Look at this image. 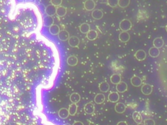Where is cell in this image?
<instances>
[{
  "mask_svg": "<svg viewBox=\"0 0 167 125\" xmlns=\"http://www.w3.org/2000/svg\"><path fill=\"white\" fill-rule=\"evenodd\" d=\"M153 45H154V47L157 48L159 49V48H162L164 45V41L161 37H157L155 39L153 42Z\"/></svg>",
  "mask_w": 167,
  "mask_h": 125,
  "instance_id": "5bb4252c",
  "label": "cell"
},
{
  "mask_svg": "<svg viewBox=\"0 0 167 125\" xmlns=\"http://www.w3.org/2000/svg\"><path fill=\"white\" fill-rule=\"evenodd\" d=\"M144 125H155V122L154 120L152 119H147L144 121Z\"/></svg>",
  "mask_w": 167,
  "mask_h": 125,
  "instance_id": "1f68e13d",
  "label": "cell"
},
{
  "mask_svg": "<svg viewBox=\"0 0 167 125\" xmlns=\"http://www.w3.org/2000/svg\"><path fill=\"white\" fill-rule=\"evenodd\" d=\"M130 3V0H119L118 5L122 8H125L129 5Z\"/></svg>",
  "mask_w": 167,
  "mask_h": 125,
  "instance_id": "f546056e",
  "label": "cell"
},
{
  "mask_svg": "<svg viewBox=\"0 0 167 125\" xmlns=\"http://www.w3.org/2000/svg\"><path fill=\"white\" fill-rule=\"evenodd\" d=\"M120 27L122 31L124 32H127L131 29L132 23L129 20L123 19L120 23Z\"/></svg>",
  "mask_w": 167,
  "mask_h": 125,
  "instance_id": "6da1fadb",
  "label": "cell"
},
{
  "mask_svg": "<svg viewBox=\"0 0 167 125\" xmlns=\"http://www.w3.org/2000/svg\"><path fill=\"white\" fill-rule=\"evenodd\" d=\"M67 62L69 65L74 66L78 64V59L75 55H71L67 58Z\"/></svg>",
  "mask_w": 167,
  "mask_h": 125,
  "instance_id": "ffe728a7",
  "label": "cell"
},
{
  "mask_svg": "<svg viewBox=\"0 0 167 125\" xmlns=\"http://www.w3.org/2000/svg\"><path fill=\"white\" fill-rule=\"evenodd\" d=\"M91 16L95 20H100L103 17V13L100 9H95L91 13Z\"/></svg>",
  "mask_w": 167,
  "mask_h": 125,
  "instance_id": "7c38bea8",
  "label": "cell"
},
{
  "mask_svg": "<svg viewBox=\"0 0 167 125\" xmlns=\"http://www.w3.org/2000/svg\"><path fill=\"white\" fill-rule=\"evenodd\" d=\"M134 57L138 61H144L146 57V53L144 50H137L135 54H134Z\"/></svg>",
  "mask_w": 167,
  "mask_h": 125,
  "instance_id": "277c9868",
  "label": "cell"
},
{
  "mask_svg": "<svg viewBox=\"0 0 167 125\" xmlns=\"http://www.w3.org/2000/svg\"><path fill=\"white\" fill-rule=\"evenodd\" d=\"M153 91V87L150 84H144L141 88V91L144 95H150Z\"/></svg>",
  "mask_w": 167,
  "mask_h": 125,
  "instance_id": "7a4b0ae2",
  "label": "cell"
},
{
  "mask_svg": "<svg viewBox=\"0 0 167 125\" xmlns=\"http://www.w3.org/2000/svg\"><path fill=\"white\" fill-rule=\"evenodd\" d=\"M99 90L101 92H106L109 90L110 85H109L108 82H102L99 83Z\"/></svg>",
  "mask_w": 167,
  "mask_h": 125,
  "instance_id": "603a6c76",
  "label": "cell"
},
{
  "mask_svg": "<svg viewBox=\"0 0 167 125\" xmlns=\"http://www.w3.org/2000/svg\"><path fill=\"white\" fill-rule=\"evenodd\" d=\"M126 110V106L122 102H118L115 106V111L118 113H123Z\"/></svg>",
  "mask_w": 167,
  "mask_h": 125,
  "instance_id": "9a60e30c",
  "label": "cell"
},
{
  "mask_svg": "<svg viewBox=\"0 0 167 125\" xmlns=\"http://www.w3.org/2000/svg\"><path fill=\"white\" fill-rule=\"evenodd\" d=\"M58 35L59 39L61 41H66L69 40V33L68 31L64 29L59 31Z\"/></svg>",
  "mask_w": 167,
  "mask_h": 125,
  "instance_id": "9c48e42d",
  "label": "cell"
},
{
  "mask_svg": "<svg viewBox=\"0 0 167 125\" xmlns=\"http://www.w3.org/2000/svg\"><path fill=\"white\" fill-rule=\"evenodd\" d=\"M58 115L61 119H67V118L69 117V111L67 109L61 108L59 110Z\"/></svg>",
  "mask_w": 167,
  "mask_h": 125,
  "instance_id": "e0dca14e",
  "label": "cell"
},
{
  "mask_svg": "<svg viewBox=\"0 0 167 125\" xmlns=\"http://www.w3.org/2000/svg\"><path fill=\"white\" fill-rule=\"evenodd\" d=\"M132 119L137 124L142 123V117L140 113L136 111L132 113Z\"/></svg>",
  "mask_w": 167,
  "mask_h": 125,
  "instance_id": "d6986e66",
  "label": "cell"
},
{
  "mask_svg": "<svg viewBox=\"0 0 167 125\" xmlns=\"http://www.w3.org/2000/svg\"><path fill=\"white\" fill-rule=\"evenodd\" d=\"M51 2L52 5L56 7V6L60 5L61 3H62V1H61V0H54V1H52Z\"/></svg>",
  "mask_w": 167,
  "mask_h": 125,
  "instance_id": "d6a6232c",
  "label": "cell"
},
{
  "mask_svg": "<svg viewBox=\"0 0 167 125\" xmlns=\"http://www.w3.org/2000/svg\"><path fill=\"white\" fill-rule=\"evenodd\" d=\"M105 100V96L103 94L99 93L97 94V95L95 96L94 102L97 104H101L104 102Z\"/></svg>",
  "mask_w": 167,
  "mask_h": 125,
  "instance_id": "d4e9b609",
  "label": "cell"
},
{
  "mask_svg": "<svg viewBox=\"0 0 167 125\" xmlns=\"http://www.w3.org/2000/svg\"><path fill=\"white\" fill-rule=\"evenodd\" d=\"M80 31L81 33L84 34H87L89 31H90V25L87 23H83L80 25Z\"/></svg>",
  "mask_w": 167,
  "mask_h": 125,
  "instance_id": "cb8c5ba5",
  "label": "cell"
},
{
  "mask_svg": "<svg viewBox=\"0 0 167 125\" xmlns=\"http://www.w3.org/2000/svg\"><path fill=\"white\" fill-rule=\"evenodd\" d=\"M110 80L111 83H112L113 84L115 85H118V83H120L122 82V81H121V80H122L121 76L120 74H114L110 76Z\"/></svg>",
  "mask_w": 167,
  "mask_h": 125,
  "instance_id": "ac0fdd59",
  "label": "cell"
},
{
  "mask_svg": "<svg viewBox=\"0 0 167 125\" xmlns=\"http://www.w3.org/2000/svg\"><path fill=\"white\" fill-rule=\"evenodd\" d=\"M131 84L133 85L134 87H140V85L142 84V79L137 76H132L131 80Z\"/></svg>",
  "mask_w": 167,
  "mask_h": 125,
  "instance_id": "30bf717a",
  "label": "cell"
},
{
  "mask_svg": "<svg viewBox=\"0 0 167 125\" xmlns=\"http://www.w3.org/2000/svg\"><path fill=\"white\" fill-rule=\"evenodd\" d=\"M138 125H144V124H142V123H140V124H138Z\"/></svg>",
  "mask_w": 167,
  "mask_h": 125,
  "instance_id": "d590c367",
  "label": "cell"
},
{
  "mask_svg": "<svg viewBox=\"0 0 167 125\" xmlns=\"http://www.w3.org/2000/svg\"><path fill=\"white\" fill-rule=\"evenodd\" d=\"M73 125H84L81 121H75Z\"/></svg>",
  "mask_w": 167,
  "mask_h": 125,
  "instance_id": "836d02e7",
  "label": "cell"
},
{
  "mask_svg": "<svg viewBox=\"0 0 167 125\" xmlns=\"http://www.w3.org/2000/svg\"><path fill=\"white\" fill-rule=\"evenodd\" d=\"M49 31L53 35H57L59 34V31H60V29H59V27L58 25L53 24L52 26L49 27Z\"/></svg>",
  "mask_w": 167,
  "mask_h": 125,
  "instance_id": "4316f807",
  "label": "cell"
},
{
  "mask_svg": "<svg viewBox=\"0 0 167 125\" xmlns=\"http://www.w3.org/2000/svg\"><path fill=\"white\" fill-rule=\"evenodd\" d=\"M69 45L73 48H77L79 46L80 44L79 39L75 36H72L69 37L68 40Z\"/></svg>",
  "mask_w": 167,
  "mask_h": 125,
  "instance_id": "3957f363",
  "label": "cell"
},
{
  "mask_svg": "<svg viewBox=\"0 0 167 125\" xmlns=\"http://www.w3.org/2000/svg\"><path fill=\"white\" fill-rule=\"evenodd\" d=\"M159 54H160V51L158 48H155V47H152L149 50V55L152 57L155 58V57H158Z\"/></svg>",
  "mask_w": 167,
  "mask_h": 125,
  "instance_id": "7402d4cb",
  "label": "cell"
},
{
  "mask_svg": "<svg viewBox=\"0 0 167 125\" xmlns=\"http://www.w3.org/2000/svg\"><path fill=\"white\" fill-rule=\"evenodd\" d=\"M84 8L86 11H93V9L95 7V3L94 1L93 0H88V1H86L84 3Z\"/></svg>",
  "mask_w": 167,
  "mask_h": 125,
  "instance_id": "5b68a950",
  "label": "cell"
},
{
  "mask_svg": "<svg viewBox=\"0 0 167 125\" xmlns=\"http://www.w3.org/2000/svg\"><path fill=\"white\" fill-rule=\"evenodd\" d=\"M117 125H128L125 121H120L117 124Z\"/></svg>",
  "mask_w": 167,
  "mask_h": 125,
  "instance_id": "e575fe53",
  "label": "cell"
},
{
  "mask_svg": "<svg viewBox=\"0 0 167 125\" xmlns=\"http://www.w3.org/2000/svg\"><path fill=\"white\" fill-rule=\"evenodd\" d=\"M116 88L118 92L122 93V92H124L127 91L128 86L127 84L125 82H121L120 83H118V85H116Z\"/></svg>",
  "mask_w": 167,
  "mask_h": 125,
  "instance_id": "8fae6325",
  "label": "cell"
},
{
  "mask_svg": "<svg viewBox=\"0 0 167 125\" xmlns=\"http://www.w3.org/2000/svg\"><path fill=\"white\" fill-rule=\"evenodd\" d=\"M67 13V9L65 7L62 6H59L58 8H56V14L59 17H64Z\"/></svg>",
  "mask_w": 167,
  "mask_h": 125,
  "instance_id": "484cf974",
  "label": "cell"
},
{
  "mask_svg": "<svg viewBox=\"0 0 167 125\" xmlns=\"http://www.w3.org/2000/svg\"><path fill=\"white\" fill-rule=\"evenodd\" d=\"M77 109H78V106L77 105V104H71L68 109L69 115H72V116H74V115H76V113L77 112Z\"/></svg>",
  "mask_w": 167,
  "mask_h": 125,
  "instance_id": "83f0119b",
  "label": "cell"
},
{
  "mask_svg": "<svg viewBox=\"0 0 167 125\" xmlns=\"http://www.w3.org/2000/svg\"><path fill=\"white\" fill-rule=\"evenodd\" d=\"M165 29H166V32H167V25H166V27H165Z\"/></svg>",
  "mask_w": 167,
  "mask_h": 125,
  "instance_id": "8d00e7d4",
  "label": "cell"
},
{
  "mask_svg": "<svg viewBox=\"0 0 167 125\" xmlns=\"http://www.w3.org/2000/svg\"><path fill=\"white\" fill-rule=\"evenodd\" d=\"M65 125H71V124H65Z\"/></svg>",
  "mask_w": 167,
  "mask_h": 125,
  "instance_id": "74e56055",
  "label": "cell"
},
{
  "mask_svg": "<svg viewBox=\"0 0 167 125\" xmlns=\"http://www.w3.org/2000/svg\"><path fill=\"white\" fill-rule=\"evenodd\" d=\"M45 12L49 17H52V16H54L55 14H56V7L53 5H49L46 8Z\"/></svg>",
  "mask_w": 167,
  "mask_h": 125,
  "instance_id": "8992f818",
  "label": "cell"
},
{
  "mask_svg": "<svg viewBox=\"0 0 167 125\" xmlns=\"http://www.w3.org/2000/svg\"><path fill=\"white\" fill-rule=\"evenodd\" d=\"M43 21H44L45 25L47 27H50L54 24L53 18H52V17H49V16H47V17L44 18V20Z\"/></svg>",
  "mask_w": 167,
  "mask_h": 125,
  "instance_id": "f1b7e54d",
  "label": "cell"
},
{
  "mask_svg": "<svg viewBox=\"0 0 167 125\" xmlns=\"http://www.w3.org/2000/svg\"><path fill=\"white\" fill-rule=\"evenodd\" d=\"M84 112L87 114H92L95 111V106L94 104L91 102L87 103L84 108Z\"/></svg>",
  "mask_w": 167,
  "mask_h": 125,
  "instance_id": "52a82bcc",
  "label": "cell"
},
{
  "mask_svg": "<svg viewBox=\"0 0 167 125\" xmlns=\"http://www.w3.org/2000/svg\"><path fill=\"white\" fill-rule=\"evenodd\" d=\"M119 39L122 43H127L130 39V35L128 32L123 31L119 35Z\"/></svg>",
  "mask_w": 167,
  "mask_h": 125,
  "instance_id": "4fadbf2b",
  "label": "cell"
},
{
  "mask_svg": "<svg viewBox=\"0 0 167 125\" xmlns=\"http://www.w3.org/2000/svg\"><path fill=\"white\" fill-rule=\"evenodd\" d=\"M107 3L111 7H116L118 4V0H108L107 1Z\"/></svg>",
  "mask_w": 167,
  "mask_h": 125,
  "instance_id": "4dcf8cb0",
  "label": "cell"
},
{
  "mask_svg": "<svg viewBox=\"0 0 167 125\" xmlns=\"http://www.w3.org/2000/svg\"><path fill=\"white\" fill-rule=\"evenodd\" d=\"M108 99L110 102L112 103L117 102L120 100V95L118 92H112L108 94Z\"/></svg>",
  "mask_w": 167,
  "mask_h": 125,
  "instance_id": "ba28073f",
  "label": "cell"
},
{
  "mask_svg": "<svg viewBox=\"0 0 167 125\" xmlns=\"http://www.w3.org/2000/svg\"><path fill=\"white\" fill-rule=\"evenodd\" d=\"M70 100L73 104H77L81 100V96L77 92H73L70 96Z\"/></svg>",
  "mask_w": 167,
  "mask_h": 125,
  "instance_id": "44dd1931",
  "label": "cell"
},
{
  "mask_svg": "<svg viewBox=\"0 0 167 125\" xmlns=\"http://www.w3.org/2000/svg\"><path fill=\"white\" fill-rule=\"evenodd\" d=\"M97 36H98L97 32L95 30H93V29H90V31L86 34L87 39L90 41L95 40V39H97Z\"/></svg>",
  "mask_w": 167,
  "mask_h": 125,
  "instance_id": "2e32d148",
  "label": "cell"
}]
</instances>
